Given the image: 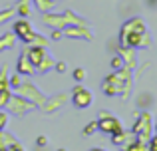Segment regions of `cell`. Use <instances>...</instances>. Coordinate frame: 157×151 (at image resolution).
Masks as SVG:
<instances>
[{"instance_id":"obj_5","label":"cell","mask_w":157,"mask_h":151,"mask_svg":"<svg viewBox=\"0 0 157 151\" xmlns=\"http://www.w3.org/2000/svg\"><path fill=\"white\" fill-rule=\"evenodd\" d=\"M42 54H44V52L40 50V48H34V50L30 52V56H32L30 60H32L34 64H40V60H42Z\"/></svg>"},{"instance_id":"obj_11","label":"cell","mask_w":157,"mask_h":151,"mask_svg":"<svg viewBox=\"0 0 157 151\" xmlns=\"http://www.w3.org/2000/svg\"><path fill=\"white\" fill-rule=\"evenodd\" d=\"M58 151H64V149H58Z\"/></svg>"},{"instance_id":"obj_6","label":"cell","mask_w":157,"mask_h":151,"mask_svg":"<svg viewBox=\"0 0 157 151\" xmlns=\"http://www.w3.org/2000/svg\"><path fill=\"white\" fill-rule=\"evenodd\" d=\"M74 77H76L78 81H82V80L86 77V72L82 70V68H78V70H74Z\"/></svg>"},{"instance_id":"obj_1","label":"cell","mask_w":157,"mask_h":151,"mask_svg":"<svg viewBox=\"0 0 157 151\" xmlns=\"http://www.w3.org/2000/svg\"><path fill=\"white\" fill-rule=\"evenodd\" d=\"M143 34V22L141 20H129L121 30V42L127 46H137Z\"/></svg>"},{"instance_id":"obj_8","label":"cell","mask_w":157,"mask_h":151,"mask_svg":"<svg viewBox=\"0 0 157 151\" xmlns=\"http://www.w3.org/2000/svg\"><path fill=\"white\" fill-rule=\"evenodd\" d=\"M149 151H157V141H151V145H149Z\"/></svg>"},{"instance_id":"obj_2","label":"cell","mask_w":157,"mask_h":151,"mask_svg":"<svg viewBox=\"0 0 157 151\" xmlns=\"http://www.w3.org/2000/svg\"><path fill=\"white\" fill-rule=\"evenodd\" d=\"M92 93L88 92L86 88H82V85H78L76 89H74V105H78V108H88L90 104H92Z\"/></svg>"},{"instance_id":"obj_3","label":"cell","mask_w":157,"mask_h":151,"mask_svg":"<svg viewBox=\"0 0 157 151\" xmlns=\"http://www.w3.org/2000/svg\"><path fill=\"white\" fill-rule=\"evenodd\" d=\"M98 127H100L101 131H105V133H115V131L121 129V125H119V121L113 119V117H104V119L98 123Z\"/></svg>"},{"instance_id":"obj_7","label":"cell","mask_w":157,"mask_h":151,"mask_svg":"<svg viewBox=\"0 0 157 151\" xmlns=\"http://www.w3.org/2000/svg\"><path fill=\"white\" fill-rule=\"evenodd\" d=\"M96 129H98V125H96V123H94V125H88V127L84 129V133H86V135H90V133H94Z\"/></svg>"},{"instance_id":"obj_9","label":"cell","mask_w":157,"mask_h":151,"mask_svg":"<svg viewBox=\"0 0 157 151\" xmlns=\"http://www.w3.org/2000/svg\"><path fill=\"white\" fill-rule=\"evenodd\" d=\"M56 68H58V72H64V70H66V64H58Z\"/></svg>"},{"instance_id":"obj_10","label":"cell","mask_w":157,"mask_h":151,"mask_svg":"<svg viewBox=\"0 0 157 151\" xmlns=\"http://www.w3.org/2000/svg\"><path fill=\"white\" fill-rule=\"evenodd\" d=\"M38 145H46V137H40V139H38Z\"/></svg>"},{"instance_id":"obj_4","label":"cell","mask_w":157,"mask_h":151,"mask_svg":"<svg viewBox=\"0 0 157 151\" xmlns=\"http://www.w3.org/2000/svg\"><path fill=\"white\" fill-rule=\"evenodd\" d=\"M16 32H18L20 36H24V38L30 36V28H28L26 22H18V24H16Z\"/></svg>"}]
</instances>
